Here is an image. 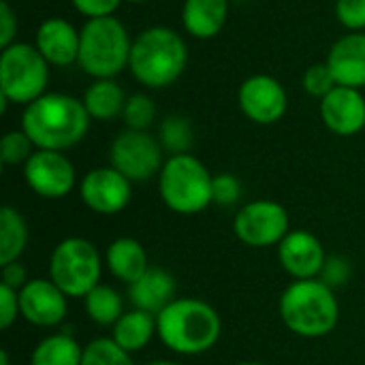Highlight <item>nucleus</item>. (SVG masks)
Here are the masks:
<instances>
[{
    "instance_id": "473e14b6",
    "label": "nucleus",
    "mask_w": 365,
    "mask_h": 365,
    "mask_svg": "<svg viewBox=\"0 0 365 365\" xmlns=\"http://www.w3.org/2000/svg\"><path fill=\"white\" fill-rule=\"evenodd\" d=\"M336 17L338 21L353 30H365V0H336Z\"/></svg>"
},
{
    "instance_id": "f257e3e1",
    "label": "nucleus",
    "mask_w": 365,
    "mask_h": 365,
    "mask_svg": "<svg viewBox=\"0 0 365 365\" xmlns=\"http://www.w3.org/2000/svg\"><path fill=\"white\" fill-rule=\"evenodd\" d=\"M90 120L81 98L62 92H45L41 98L26 105L21 130L32 139L36 150L64 152L86 139Z\"/></svg>"
},
{
    "instance_id": "ea45409f",
    "label": "nucleus",
    "mask_w": 365,
    "mask_h": 365,
    "mask_svg": "<svg viewBox=\"0 0 365 365\" xmlns=\"http://www.w3.org/2000/svg\"><path fill=\"white\" fill-rule=\"evenodd\" d=\"M0 365H11V357L6 351H0Z\"/></svg>"
},
{
    "instance_id": "9d476101",
    "label": "nucleus",
    "mask_w": 365,
    "mask_h": 365,
    "mask_svg": "<svg viewBox=\"0 0 365 365\" xmlns=\"http://www.w3.org/2000/svg\"><path fill=\"white\" fill-rule=\"evenodd\" d=\"M163 152L165 150L160 141L154 139L148 130L126 128L113 139L109 150V160L113 169H118L135 184V182H148L160 173L165 165Z\"/></svg>"
},
{
    "instance_id": "2f4dec72",
    "label": "nucleus",
    "mask_w": 365,
    "mask_h": 365,
    "mask_svg": "<svg viewBox=\"0 0 365 365\" xmlns=\"http://www.w3.org/2000/svg\"><path fill=\"white\" fill-rule=\"evenodd\" d=\"M242 197V182L233 173H218L212 180V203L231 207Z\"/></svg>"
},
{
    "instance_id": "393cba45",
    "label": "nucleus",
    "mask_w": 365,
    "mask_h": 365,
    "mask_svg": "<svg viewBox=\"0 0 365 365\" xmlns=\"http://www.w3.org/2000/svg\"><path fill=\"white\" fill-rule=\"evenodd\" d=\"M83 346L71 334L45 336L30 355V365H81Z\"/></svg>"
},
{
    "instance_id": "58836bf2",
    "label": "nucleus",
    "mask_w": 365,
    "mask_h": 365,
    "mask_svg": "<svg viewBox=\"0 0 365 365\" xmlns=\"http://www.w3.org/2000/svg\"><path fill=\"white\" fill-rule=\"evenodd\" d=\"M145 365H182V364L171 361V359H156V361H150V364H145Z\"/></svg>"
},
{
    "instance_id": "0eeeda50",
    "label": "nucleus",
    "mask_w": 365,
    "mask_h": 365,
    "mask_svg": "<svg viewBox=\"0 0 365 365\" xmlns=\"http://www.w3.org/2000/svg\"><path fill=\"white\" fill-rule=\"evenodd\" d=\"M103 276V257L86 237H64L49 255V278L66 297H86Z\"/></svg>"
},
{
    "instance_id": "c756f323",
    "label": "nucleus",
    "mask_w": 365,
    "mask_h": 365,
    "mask_svg": "<svg viewBox=\"0 0 365 365\" xmlns=\"http://www.w3.org/2000/svg\"><path fill=\"white\" fill-rule=\"evenodd\" d=\"M124 124L130 130H148L156 118V105L148 94H133L124 105Z\"/></svg>"
},
{
    "instance_id": "c85d7f7f",
    "label": "nucleus",
    "mask_w": 365,
    "mask_h": 365,
    "mask_svg": "<svg viewBox=\"0 0 365 365\" xmlns=\"http://www.w3.org/2000/svg\"><path fill=\"white\" fill-rule=\"evenodd\" d=\"M36 152V145L24 130H9L0 141V160L4 167L26 165Z\"/></svg>"
},
{
    "instance_id": "a211bd4d",
    "label": "nucleus",
    "mask_w": 365,
    "mask_h": 365,
    "mask_svg": "<svg viewBox=\"0 0 365 365\" xmlns=\"http://www.w3.org/2000/svg\"><path fill=\"white\" fill-rule=\"evenodd\" d=\"M327 66L338 86L365 88V32H349L340 36L329 49Z\"/></svg>"
},
{
    "instance_id": "7ed1b4c3",
    "label": "nucleus",
    "mask_w": 365,
    "mask_h": 365,
    "mask_svg": "<svg viewBox=\"0 0 365 365\" xmlns=\"http://www.w3.org/2000/svg\"><path fill=\"white\" fill-rule=\"evenodd\" d=\"M280 319L289 331L306 340L329 336L340 323L336 291L323 280H293L280 295Z\"/></svg>"
},
{
    "instance_id": "423d86ee",
    "label": "nucleus",
    "mask_w": 365,
    "mask_h": 365,
    "mask_svg": "<svg viewBox=\"0 0 365 365\" xmlns=\"http://www.w3.org/2000/svg\"><path fill=\"white\" fill-rule=\"evenodd\" d=\"M212 180L214 175L197 156L175 154L165 160L158 173V192L171 212L195 216L212 205Z\"/></svg>"
},
{
    "instance_id": "e433bc0d",
    "label": "nucleus",
    "mask_w": 365,
    "mask_h": 365,
    "mask_svg": "<svg viewBox=\"0 0 365 365\" xmlns=\"http://www.w3.org/2000/svg\"><path fill=\"white\" fill-rule=\"evenodd\" d=\"M17 34V15L13 13L11 4L6 0L0 2V47L6 49L15 43Z\"/></svg>"
},
{
    "instance_id": "72a5a7b5",
    "label": "nucleus",
    "mask_w": 365,
    "mask_h": 365,
    "mask_svg": "<svg viewBox=\"0 0 365 365\" xmlns=\"http://www.w3.org/2000/svg\"><path fill=\"white\" fill-rule=\"evenodd\" d=\"M351 272L353 269H351L349 259H344L340 255H331V257H327L319 280H323L327 287H331L336 291L338 287H344L351 280Z\"/></svg>"
},
{
    "instance_id": "79ce46f5",
    "label": "nucleus",
    "mask_w": 365,
    "mask_h": 365,
    "mask_svg": "<svg viewBox=\"0 0 365 365\" xmlns=\"http://www.w3.org/2000/svg\"><path fill=\"white\" fill-rule=\"evenodd\" d=\"M124 2H130V4H141V2H148V0H124Z\"/></svg>"
},
{
    "instance_id": "dca6fc26",
    "label": "nucleus",
    "mask_w": 365,
    "mask_h": 365,
    "mask_svg": "<svg viewBox=\"0 0 365 365\" xmlns=\"http://www.w3.org/2000/svg\"><path fill=\"white\" fill-rule=\"evenodd\" d=\"M323 124L340 137H353L365 128V96L357 88L336 86L321 98Z\"/></svg>"
},
{
    "instance_id": "39448f33",
    "label": "nucleus",
    "mask_w": 365,
    "mask_h": 365,
    "mask_svg": "<svg viewBox=\"0 0 365 365\" xmlns=\"http://www.w3.org/2000/svg\"><path fill=\"white\" fill-rule=\"evenodd\" d=\"M133 41L126 26L111 17L88 19L79 30L77 64L94 79H113L128 68Z\"/></svg>"
},
{
    "instance_id": "aec40b11",
    "label": "nucleus",
    "mask_w": 365,
    "mask_h": 365,
    "mask_svg": "<svg viewBox=\"0 0 365 365\" xmlns=\"http://www.w3.org/2000/svg\"><path fill=\"white\" fill-rule=\"evenodd\" d=\"M105 265L109 274L126 287L139 280L150 267L148 252L135 237H115L105 250Z\"/></svg>"
},
{
    "instance_id": "20e7f679",
    "label": "nucleus",
    "mask_w": 365,
    "mask_h": 365,
    "mask_svg": "<svg viewBox=\"0 0 365 365\" xmlns=\"http://www.w3.org/2000/svg\"><path fill=\"white\" fill-rule=\"evenodd\" d=\"M186 64L188 47L184 38L167 26L145 28L133 41L128 71L141 86L150 90L173 86L186 71Z\"/></svg>"
},
{
    "instance_id": "f3484780",
    "label": "nucleus",
    "mask_w": 365,
    "mask_h": 365,
    "mask_svg": "<svg viewBox=\"0 0 365 365\" xmlns=\"http://www.w3.org/2000/svg\"><path fill=\"white\" fill-rule=\"evenodd\" d=\"M34 45L49 66H68L79 58V30L64 17H49L38 26Z\"/></svg>"
},
{
    "instance_id": "4c0bfd02",
    "label": "nucleus",
    "mask_w": 365,
    "mask_h": 365,
    "mask_svg": "<svg viewBox=\"0 0 365 365\" xmlns=\"http://www.w3.org/2000/svg\"><path fill=\"white\" fill-rule=\"evenodd\" d=\"M28 280H30L28 269L19 261H13V263L0 267V284H6L15 291H21L28 284Z\"/></svg>"
},
{
    "instance_id": "f03ea898",
    "label": "nucleus",
    "mask_w": 365,
    "mask_h": 365,
    "mask_svg": "<svg viewBox=\"0 0 365 365\" xmlns=\"http://www.w3.org/2000/svg\"><path fill=\"white\" fill-rule=\"evenodd\" d=\"M158 340L175 355L197 357L212 351L222 336V319L214 306L197 297H175L156 314Z\"/></svg>"
},
{
    "instance_id": "f704fd0d",
    "label": "nucleus",
    "mask_w": 365,
    "mask_h": 365,
    "mask_svg": "<svg viewBox=\"0 0 365 365\" xmlns=\"http://www.w3.org/2000/svg\"><path fill=\"white\" fill-rule=\"evenodd\" d=\"M21 317L19 312V291L0 284V329L6 331Z\"/></svg>"
},
{
    "instance_id": "c9c22d12",
    "label": "nucleus",
    "mask_w": 365,
    "mask_h": 365,
    "mask_svg": "<svg viewBox=\"0 0 365 365\" xmlns=\"http://www.w3.org/2000/svg\"><path fill=\"white\" fill-rule=\"evenodd\" d=\"M124 0H73V6L88 19L111 17Z\"/></svg>"
},
{
    "instance_id": "6ab92c4d",
    "label": "nucleus",
    "mask_w": 365,
    "mask_h": 365,
    "mask_svg": "<svg viewBox=\"0 0 365 365\" xmlns=\"http://www.w3.org/2000/svg\"><path fill=\"white\" fill-rule=\"evenodd\" d=\"M175 278L165 267L150 265L139 280L128 284V302L133 308L156 317L175 299Z\"/></svg>"
},
{
    "instance_id": "bb28decb",
    "label": "nucleus",
    "mask_w": 365,
    "mask_h": 365,
    "mask_svg": "<svg viewBox=\"0 0 365 365\" xmlns=\"http://www.w3.org/2000/svg\"><path fill=\"white\" fill-rule=\"evenodd\" d=\"M160 145L171 156L175 154H188L192 145V126L182 115H169L160 126Z\"/></svg>"
},
{
    "instance_id": "2eb2a0df",
    "label": "nucleus",
    "mask_w": 365,
    "mask_h": 365,
    "mask_svg": "<svg viewBox=\"0 0 365 365\" xmlns=\"http://www.w3.org/2000/svg\"><path fill=\"white\" fill-rule=\"evenodd\" d=\"M278 261L282 269L293 280H314L321 276L323 265L327 261V252L323 242L304 229H291L289 235L276 246Z\"/></svg>"
},
{
    "instance_id": "4be33fe9",
    "label": "nucleus",
    "mask_w": 365,
    "mask_h": 365,
    "mask_svg": "<svg viewBox=\"0 0 365 365\" xmlns=\"http://www.w3.org/2000/svg\"><path fill=\"white\" fill-rule=\"evenodd\" d=\"M154 336H158V331H156V317L145 312V310L130 308L111 327V336L109 338L120 349H124L126 353L135 355V353H141L154 340Z\"/></svg>"
},
{
    "instance_id": "412c9836",
    "label": "nucleus",
    "mask_w": 365,
    "mask_h": 365,
    "mask_svg": "<svg viewBox=\"0 0 365 365\" xmlns=\"http://www.w3.org/2000/svg\"><path fill=\"white\" fill-rule=\"evenodd\" d=\"M229 17V0H184L182 24L195 38H214Z\"/></svg>"
},
{
    "instance_id": "a878e982",
    "label": "nucleus",
    "mask_w": 365,
    "mask_h": 365,
    "mask_svg": "<svg viewBox=\"0 0 365 365\" xmlns=\"http://www.w3.org/2000/svg\"><path fill=\"white\" fill-rule=\"evenodd\" d=\"M83 308L88 319L98 327H113L120 321V317L126 312L122 295L111 284H103V282L96 284L83 297Z\"/></svg>"
},
{
    "instance_id": "7c9ffc66",
    "label": "nucleus",
    "mask_w": 365,
    "mask_h": 365,
    "mask_svg": "<svg viewBox=\"0 0 365 365\" xmlns=\"http://www.w3.org/2000/svg\"><path fill=\"white\" fill-rule=\"evenodd\" d=\"M302 83H304V90L308 94L317 96V98H325L338 86V81H336L331 68L327 66V62H319V64L308 66V71L304 73Z\"/></svg>"
},
{
    "instance_id": "f8f14e48",
    "label": "nucleus",
    "mask_w": 365,
    "mask_h": 365,
    "mask_svg": "<svg viewBox=\"0 0 365 365\" xmlns=\"http://www.w3.org/2000/svg\"><path fill=\"white\" fill-rule=\"evenodd\" d=\"M81 203L98 216H115L124 212L133 199V182L118 169L96 167L79 182Z\"/></svg>"
},
{
    "instance_id": "4468645a",
    "label": "nucleus",
    "mask_w": 365,
    "mask_h": 365,
    "mask_svg": "<svg viewBox=\"0 0 365 365\" xmlns=\"http://www.w3.org/2000/svg\"><path fill=\"white\" fill-rule=\"evenodd\" d=\"M21 319L34 327L49 329L68 314V297L51 278H30L19 291Z\"/></svg>"
},
{
    "instance_id": "6e6552de",
    "label": "nucleus",
    "mask_w": 365,
    "mask_h": 365,
    "mask_svg": "<svg viewBox=\"0 0 365 365\" xmlns=\"http://www.w3.org/2000/svg\"><path fill=\"white\" fill-rule=\"evenodd\" d=\"M49 62L36 45L13 43L0 53V96L15 105H30L45 94Z\"/></svg>"
},
{
    "instance_id": "9b49d317",
    "label": "nucleus",
    "mask_w": 365,
    "mask_h": 365,
    "mask_svg": "<svg viewBox=\"0 0 365 365\" xmlns=\"http://www.w3.org/2000/svg\"><path fill=\"white\" fill-rule=\"evenodd\" d=\"M24 180L34 195L56 201L75 188L77 173L64 152L36 150L24 165Z\"/></svg>"
},
{
    "instance_id": "b1692460",
    "label": "nucleus",
    "mask_w": 365,
    "mask_h": 365,
    "mask_svg": "<svg viewBox=\"0 0 365 365\" xmlns=\"http://www.w3.org/2000/svg\"><path fill=\"white\" fill-rule=\"evenodd\" d=\"M30 240L28 222L19 210L4 205L0 210V267L19 261Z\"/></svg>"
},
{
    "instance_id": "1a4fd4ad",
    "label": "nucleus",
    "mask_w": 365,
    "mask_h": 365,
    "mask_svg": "<svg viewBox=\"0 0 365 365\" xmlns=\"http://www.w3.org/2000/svg\"><path fill=\"white\" fill-rule=\"evenodd\" d=\"M291 231V218L282 203L257 199L240 207L233 218L235 237L250 248L278 246Z\"/></svg>"
},
{
    "instance_id": "cd10ccee",
    "label": "nucleus",
    "mask_w": 365,
    "mask_h": 365,
    "mask_svg": "<svg viewBox=\"0 0 365 365\" xmlns=\"http://www.w3.org/2000/svg\"><path fill=\"white\" fill-rule=\"evenodd\" d=\"M81 365H135L133 355L120 349L111 338H96L83 346Z\"/></svg>"
},
{
    "instance_id": "a19ab883",
    "label": "nucleus",
    "mask_w": 365,
    "mask_h": 365,
    "mask_svg": "<svg viewBox=\"0 0 365 365\" xmlns=\"http://www.w3.org/2000/svg\"><path fill=\"white\" fill-rule=\"evenodd\" d=\"M235 365H265V364H259V361H242V364H235Z\"/></svg>"
},
{
    "instance_id": "5701e85b",
    "label": "nucleus",
    "mask_w": 365,
    "mask_h": 365,
    "mask_svg": "<svg viewBox=\"0 0 365 365\" xmlns=\"http://www.w3.org/2000/svg\"><path fill=\"white\" fill-rule=\"evenodd\" d=\"M126 98L128 96L124 94L120 83H115L113 79H94V83L88 86L81 101L92 120L111 122L124 113Z\"/></svg>"
},
{
    "instance_id": "ddd939ff",
    "label": "nucleus",
    "mask_w": 365,
    "mask_h": 365,
    "mask_svg": "<svg viewBox=\"0 0 365 365\" xmlns=\"http://www.w3.org/2000/svg\"><path fill=\"white\" fill-rule=\"evenodd\" d=\"M237 103L242 113L261 126L276 124L284 118L289 109V96L284 86L272 75L248 77L237 92Z\"/></svg>"
}]
</instances>
